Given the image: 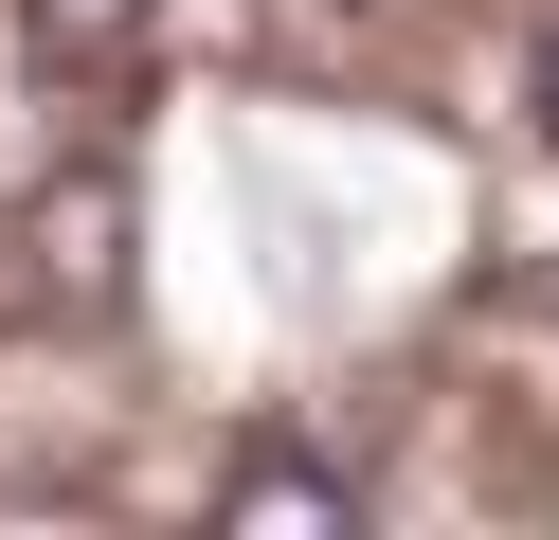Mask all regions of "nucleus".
I'll use <instances>...</instances> for the list:
<instances>
[{"label":"nucleus","instance_id":"1","mask_svg":"<svg viewBox=\"0 0 559 540\" xmlns=\"http://www.w3.org/2000/svg\"><path fill=\"white\" fill-rule=\"evenodd\" d=\"M127 252H145V199H127L109 163H55L37 199H19V271H37V307L109 324V307H127Z\"/></svg>","mask_w":559,"mask_h":540},{"label":"nucleus","instance_id":"2","mask_svg":"<svg viewBox=\"0 0 559 540\" xmlns=\"http://www.w3.org/2000/svg\"><path fill=\"white\" fill-rule=\"evenodd\" d=\"M217 523H235V540H343V523H361V487L307 468V451H253V468L217 487Z\"/></svg>","mask_w":559,"mask_h":540},{"label":"nucleus","instance_id":"3","mask_svg":"<svg viewBox=\"0 0 559 540\" xmlns=\"http://www.w3.org/2000/svg\"><path fill=\"white\" fill-rule=\"evenodd\" d=\"M19 19H37V55H55V72H109V55H145L163 0H19Z\"/></svg>","mask_w":559,"mask_h":540},{"label":"nucleus","instance_id":"4","mask_svg":"<svg viewBox=\"0 0 559 540\" xmlns=\"http://www.w3.org/2000/svg\"><path fill=\"white\" fill-rule=\"evenodd\" d=\"M542 127H559V36H542Z\"/></svg>","mask_w":559,"mask_h":540}]
</instances>
